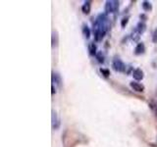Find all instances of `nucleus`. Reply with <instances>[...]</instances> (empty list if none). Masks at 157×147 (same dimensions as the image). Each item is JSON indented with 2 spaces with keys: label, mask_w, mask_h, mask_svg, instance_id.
Instances as JSON below:
<instances>
[{
  "label": "nucleus",
  "mask_w": 157,
  "mask_h": 147,
  "mask_svg": "<svg viewBox=\"0 0 157 147\" xmlns=\"http://www.w3.org/2000/svg\"><path fill=\"white\" fill-rule=\"evenodd\" d=\"M110 27V22L106 13H100L93 22V33L95 41H101Z\"/></svg>",
  "instance_id": "obj_1"
},
{
  "label": "nucleus",
  "mask_w": 157,
  "mask_h": 147,
  "mask_svg": "<svg viewBox=\"0 0 157 147\" xmlns=\"http://www.w3.org/2000/svg\"><path fill=\"white\" fill-rule=\"evenodd\" d=\"M119 1H116V0H108L105 2V6H104V11L105 13L108 14H112L117 12V10L119 9Z\"/></svg>",
  "instance_id": "obj_2"
},
{
  "label": "nucleus",
  "mask_w": 157,
  "mask_h": 147,
  "mask_svg": "<svg viewBox=\"0 0 157 147\" xmlns=\"http://www.w3.org/2000/svg\"><path fill=\"white\" fill-rule=\"evenodd\" d=\"M112 68H113V70L116 72L124 73V72H126L127 67L125 65V63L123 62L119 57H115L112 61Z\"/></svg>",
  "instance_id": "obj_3"
},
{
  "label": "nucleus",
  "mask_w": 157,
  "mask_h": 147,
  "mask_svg": "<svg viewBox=\"0 0 157 147\" xmlns=\"http://www.w3.org/2000/svg\"><path fill=\"white\" fill-rule=\"evenodd\" d=\"M52 115H51V126H52V130H58L61 126V120L60 118L58 117V114L56 111L52 110Z\"/></svg>",
  "instance_id": "obj_4"
},
{
  "label": "nucleus",
  "mask_w": 157,
  "mask_h": 147,
  "mask_svg": "<svg viewBox=\"0 0 157 147\" xmlns=\"http://www.w3.org/2000/svg\"><path fill=\"white\" fill-rule=\"evenodd\" d=\"M132 77H134V80H135L136 81H140L144 80V71L141 70V69L136 68V69H135L134 71H132Z\"/></svg>",
  "instance_id": "obj_5"
},
{
  "label": "nucleus",
  "mask_w": 157,
  "mask_h": 147,
  "mask_svg": "<svg viewBox=\"0 0 157 147\" xmlns=\"http://www.w3.org/2000/svg\"><path fill=\"white\" fill-rule=\"evenodd\" d=\"M130 86L132 88V90H135L136 92H144L145 87L144 85H141L139 81H131L130 82Z\"/></svg>",
  "instance_id": "obj_6"
},
{
  "label": "nucleus",
  "mask_w": 157,
  "mask_h": 147,
  "mask_svg": "<svg viewBox=\"0 0 157 147\" xmlns=\"http://www.w3.org/2000/svg\"><path fill=\"white\" fill-rule=\"evenodd\" d=\"M51 78H52V85H57L58 87H62V78H61V76L59 75L58 73H54L52 72V76H51Z\"/></svg>",
  "instance_id": "obj_7"
},
{
  "label": "nucleus",
  "mask_w": 157,
  "mask_h": 147,
  "mask_svg": "<svg viewBox=\"0 0 157 147\" xmlns=\"http://www.w3.org/2000/svg\"><path fill=\"white\" fill-rule=\"evenodd\" d=\"M136 55H141V54H144L145 52V45L144 42H139L136 44V46L134 50Z\"/></svg>",
  "instance_id": "obj_8"
},
{
  "label": "nucleus",
  "mask_w": 157,
  "mask_h": 147,
  "mask_svg": "<svg viewBox=\"0 0 157 147\" xmlns=\"http://www.w3.org/2000/svg\"><path fill=\"white\" fill-rule=\"evenodd\" d=\"M58 43H59V36H58V32L56 31H53L52 32V36H51V45L52 47H57L58 46Z\"/></svg>",
  "instance_id": "obj_9"
},
{
  "label": "nucleus",
  "mask_w": 157,
  "mask_h": 147,
  "mask_svg": "<svg viewBox=\"0 0 157 147\" xmlns=\"http://www.w3.org/2000/svg\"><path fill=\"white\" fill-rule=\"evenodd\" d=\"M136 31L140 34L144 33L146 31V24L144 22H142V21H140L139 23H137L136 27Z\"/></svg>",
  "instance_id": "obj_10"
},
{
  "label": "nucleus",
  "mask_w": 157,
  "mask_h": 147,
  "mask_svg": "<svg viewBox=\"0 0 157 147\" xmlns=\"http://www.w3.org/2000/svg\"><path fill=\"white\" fill-rule=\"evenodd\" d=\"M91 10V1H86L82 6V11L83 14H90Z\"/></svg>",
  "instance_id": "obj_11"
},
{
  "label": "nucleus",
  "mask_w": 157,
  "mask_h": 147,
  "mask_svg": "<svg viewBox=\"0 0 157 147\" xmlns=\"http://www.w3.org/2000/svg\"><path fill=\"white\" fill-rule=\"evenodd\" d=\"M141 7L145 12H150V11H152V8H153V7H152L151 2L150 1H146V0H144V1L141 2Z\"/></svg>",
  "instance_id": "obj_12"
},
{
  "label": "nucleus",
  "mask_w": 157,
  "mask_h": 147,
  "mask_svg": "<svg viewBox=\"0 0 157 147\" xmlns=\"http://www.w3.org/2000/svg\"><path fill=\"white\" fill-rule=\"evenodd\" d=\"M88 51H90V54L91 56H95L97 54V47L94 42H90L88 44Z\"/></svg>",
  "instance_id": "obj_13"
},
{
  "label": "nucleus",
  "mask_w": 157,
  "mask_h": 147,
  "mask_svg": "<svg viewBox=\"0 0 157 147\" xmlns=\"http://www.w3.org/2000/svg\"><path fill=\"white\" fill-rule=\"evenodd\" d=\"M90 33H91L90 28L87 27V24H83L82 26V34L85 36V37L86 39H88L90 37Z\"/></svg>",
  "instance_id": "obj_14"
},
{
  "label": "nucleus",
  "mask_w": 157,
  "mask_h": 147,
  "mask_svg": "<svg viewBox=\"0 0 157 147\" xmlns=\"http://www.w3.org/2000/svg\"><path fill=\"white\" fill-rule=\"evenodd\" d=\"M95 58H96V60L99 62V63H104V61H105V57H104V54H103L101 51H98L97 52V54L95 55Z\"/></svg>",
  "instance_id": "obj_15"
},
{
  "label": "nucleus",
  "mask_w": 157,
  "mask_h": 147,
  "mask_svg": "<svg viewBox=\"0 0 157 147\" xmlns=\"http://www.w3.org/2000/svg\"><path fill=\"white\" fill-rule=\"evenodd\" d=\"M129 19H130V17L127 16V17H124L121 20V27L122 28H125L127 26V24L129 23Z\"/></svg>",
  "instance_id": "obj_16"
},
{
  "label": "nucleus",
  "mask_w": 157,
  "mask_h": 147,
  "mask_svg": "<svg viewBox=\"0 0 157 147\" xmlns=\"http://www.w3.org/2000/svg\"><path fill=\"white\" fill-rule=\"evenodd\" d=\"M100 73H101L104 77H109V75H110L109 70H107V69H103V68L100 69Z\"/></svg>",
  "instance_id": "obj_17"
},
{
  "label": "nucleus",
  "mask_w": 157,
  "mask_h": 147,
  "mask_svg": "<svg viewBox=\"0 0 157 147\" xmlns=\"http://www.w3.org/2000/svg\"><path fill=\"white\" fill-rule=\"evenodd\" d=\"M152 42L157 43V28L153 31V33H152Z\"/></svg>",
  "instance_id": "obj_18"
},
{
  "label": "nucleus",
  "mask_w": 157,
  "mask_h": 147,
  "mask_svg": "<svg viewBox=\"0 0 157 147\" xmlns=\"http://www.w3.org/2000/svg\"><path fill=\"white\" fill-rule=\"evenodd\" d=\"M140 21H142V22H144V21H146V20H147V16H146L145 14H140Z\"/></svg>",
  "instance_id": "obj_19"
},
{
  "label": "nucleus",
  "mask_w": 157,
  "mask_h": 147,
  "mask_svg": "<svg viewBox=\"0 0 157 147\" xmlns=\"http://www.w3.org/2000/svg\"><path fill=\"white\" fill-rule=\"evenodd\" d=\"M51 88H52V94H54V93L56 92V90H55V88H54V85H52Z\"/></svg>",
  "instance_id": "obj_20"
}]
</instances>
